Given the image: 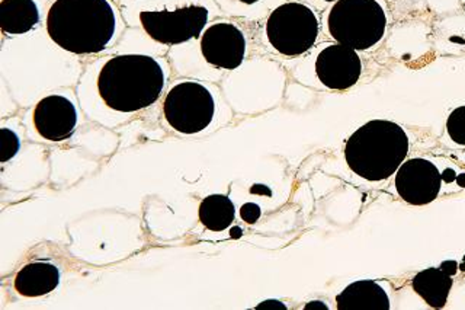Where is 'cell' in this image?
<instances>
[{
    "label": "cell",
    "mask_w": 465,
    "mask_h": 310,
    "mask_svg": "<svg viewBox=\"0 0 465 310\" xmlns=\"http://www.w3.org/2000/svg\"><path fill=\"white\" fill-rule=\"evenodd\" d=\"M40 23V11L34 0H2L0 28L7 35H22Z\"/></svg>",
    "instance_id": "cell-14"
},
{
    "label": "cell",
    "mask_w": 465,
    "mask_h": 310,
    "mask_svg": "<svg viewBox=\"0 0 465 310\" xmlns=\"http://www.w3.org/2000/svg\"><path fill=\"white\" fill-rule=\"evenodd\" d=\"M19 143L18 135H15L9 128L0 130V162L11 161L15 155L18 154Z\"/></svg>",
    "instance_id": "cell-18"
},
{
    "label": "cell",
    "mask_w": 465,
    "mask_h": 310,
    "mask_svg": "<svg viewBox=\"0 0 465 310\" xmlns=\"http://www.w3.org/2000/svg\"><path fill=\"white\" fill-rule=\"evenodd\" d=\"M240 2H242V4L253 5L259 2V0H240Z\"/></svg>",
    "instance_id": "cell-23"
},
{
    "label": "cell",
    "mask_w": 465,
    "mask_h": 310,
    "mask_svg": "<svg viewBox=\"0 0 465 310\" xmlns=\"http://www.w3.org/2000/svg\"><path fill=\"white\" fill-rule=\"evenodd\" d=\"M36 133L48 142H63L76 130L77 111L69 98L50 95L36 104L33 113Z\"/></svg>",
    "instance_id": "cell-11"
},
{
    "label": "cell",
    "mask_w": 465,
    "mask_h": 310,
    "mask_svg": "<svg viewBox=\"0 0 465 310\" xmlns=\"http://www.w3.org/2000/svg\"><path fill=\"white\" fill-rule=\"evenodd\" d=\"M201 53L211 66L225 70L237 69L246 55V38L232 24H214L201 37Z\"/></svg>",
    "instance_id": "cell-9"
},
{
    "label": "cell",
    "mask_w": 465,
    "mask_h": 310,
    "mask_svg": "<svg viewBox=\"0 0 465 310\" xmlns=\"http://www.w3.org/2000/svg\"><path fill=\"white\" fill-rule=\"evenodd\" d=\"M440 268H442L445 273L450 274V275H454V274L457 273L458 264L455 263V261H447V263H443L442 265H440Z\"/></svg>",
    "instance_id": "cell-21"
},
{
    "label": "cell",
    "mask_w": 465,
    "mask_h": 310,
    "mask_svg": "<svg viewBox=\"0 0 465 310\" xmlns=\"http://www.w3.org/2000/svg\"><path fill=\"white\" fill-rule=\"evenodd\" d=\"M163 114L174 132L195 135L205 130L214 118V96L203 84L179 82L167 92Z\"/></svg>",
    "instance_id": "cell-6"
},
{
    "label": "cell",
    "mask_w": 465,
    "mask_h": 310,
    "mask_svg": "<svg viewBox=\"0 0 465 310\" xmlns=\"http://www.w3.org/2000/svg\"><path fill=\"white\" fill-rule=\"evenodd\" d=\"M447 132L450 140L460 146H465V105L458 106L447 120Z\"/></svg>",
    "instance_id": "cell-17"
},
{
    "label": "cell",
    "mask_w": 465,
    "mask_h": 310,
    "mask_svg": "<svg viewBox=\"0 0 465 310\" xmlns=\"http://www.w3.org/2000/svg\"><path fill=\"white\" fill-rule=\"evenodd\" d=\"M387 16L377 0H338L327 16V28L339 45L368 50L384 37Z\"/></svg>",
    "instance_id": "cell-4"
},
{
    "label": "cell",
    "mask_w": 465,
    "mask_h": 310,
    "mask_svg": "<svg viewBox=\"0 0 465 310\" xmlns=\"http://www.w3.org/2000/svg\"><path fill=\"white\" fill-rule=\"evenodd\" d=\"M442 185V175L430 161L413 157L397 169L396 190L411 205H426L436 200Z\"/></svg>",
    "instance_id": "cell-8"
},
{
    "label": "cell",
    "mask_w": 465,
    "mask_h": 310,
    "mask_svg": "<svg viewBox=\"0 0 465 310\" xmlns=\"http://www.w3.org/2000/svg\"><path fill=\"white\" fill-rule=\"evenodd\" d=\"M60 283L57 266L35 261L22 266L15 277V288L24 297H40L54 292Z\"/></svg>",
    "instance_id": "cell-12"
},
{
    "label": "cell",
    "mask_w": 465,
    "mask_h": 310,
    "mask_svg": "<svg viewBox=\"0 0 465 310\" xmlns=\"http://www.w3.org/2000/svg\"><path fill=\"white\" fill-rule=\"evenodd\" d=\"M140 23L145 34L160 45H182L201 35L208 23V9L186 5L172 11H143Z\"/></svg>",
    "instance_id": "cell-7"
},
{
    "label": "cell",
    "mask_w": 465,
    "mask_h": 310,
    "mask_svg": "<svg viewBox=\"0 0 465 310\" xmlns=\"http://www.w3.org/2000/svg\"><path fill=\"white\" fill-rule=\"evenodd\" d=\"M324 2H333V0H324ZM338 2V0H336Z\"/></svg>",
    "instance_id": "cell-25"
},
{
    "label": "cell",
    "mask_w": 465,
    "mask_h": 310,
    "mask_svg": "<svg viewBox=\"0 0 465 310\" xmlns=\"http://www.w3.org/2000/svg\"><path fill=\"white\" fill-rule=\"evenodd\" d=\"M409 154V137L401 125L387 120L368 121L345 146L351 171L367 181H384L396 174Z\"/></svg>",
    "instance_id": "cell-3"
},
{
    "label": "cell",
    "mask_w": 465,
    "mask_h": 310,
    "mask_svg": "<svg viewBox=\"0 0 465 310\" xmlns=\"http://www.w3.org/2000/svg\"><path fill=\"white\" fill-rule=\"evenodd\" d=\"M163 67L150 55H115L104 65L98 76L102 101L118 113H137L156 103L163 92Z\"/></svg>",
    "instance_id": "cell-2"
},
{
    "label": "cell",
    "mask_w": 465,
    "mask_h": 310,
    "mask_svg": "<svg viewBox=\"0 0 465 310\" xmlns=\"http://www.w3.org/2000/svg\"><path fill=\"white\" fill-rule=\"evenodd\" d=\"M198 215H200V222L208 230L223 232L232 226V223L234 222L236 208L229 197L222 194H214L201 201Z\"/></svg>",
    "instance_id": "cell-16"
},
{
    "label": "cell",
    "mask_w": 465,
    "mask_h": 310,
    "mask_svg": "<svg viewBox=\"0 0 465 310\" xmlns=\"http://www.w3.org/2000/svg\"><path fill=\"white\" fill-rule=\"evenodd\" d=\"M461 270H465V256H464V263H462Z\"/></svg>",
    "instance_id": "cell-24"
},
{
    "label": "cell",
    "mask_w": 465,
    "mask_h": 310,
    "mask_svg": "<svg viewBox=\"0 0 465 310\" xmlns=\"http://www.w3.org/2000/svg\"><path fill=\"white\" fill-rule=\"evenodd\" d=\"M317 307H322V309H329V307H327L323 302H310L309 305H305L304 309H317Z\"/></svg>",
    "instance_id": "cell-22"
},
{
    "label": "cell",
    "mask_w": 465,
    "mask_h": 310,
    "mask_svg": "<svg viewBox=\"0 0 465 310\" xmlns=\"http://www.w3.org/2000/svg\"><path fill=\"white\" fill-rule=\"evenodd\" d=\"M339 310H390L384 288L372 280L355 281L336 297Z\"/></svg>",
    "instance_id": "cell-13"
},
{
    "label": "cell",
    "mask_w": 465,
    "mask_h": 310,
    "mask_svg": "<svg viewBox=\"0 0 465 310\" xmlns=\"http://www.w3.org/2000/svg\"><path fill=\"white\" fill-rule=\"evenodd\" d=\"M261 213V207L258 205H254V203H246L243 207L240 208L242 219L249 223V225L258 222Z\"/></svg>",
    "instance_id": "cell-19"
},
{
    "label": "cell",
    "mask_w": 465,
    "mask_h": 310,
    "mask_svg": "<svg viewBox=\"0 0 465 310\" xmlns=\"http://www.w3.org/2000/svg\"><path fill=\"white\" fill-rule=\"evenodd\" d=\"M452 283V277L442 268H426L414 275L411 287L429 306L442 309L447 305Z\"/></svg>",
    "instance_id": "cell-15"
},
{
    "label": "cell",
    "mask_w": 465,
    "mask_h": 310,
    "mask_svg": "<svg viewBox=\"0 0 465 310\" xmlns=\"http://www.w3.org/2000/svg\"><path fill=\"white\" fill-rule=\"evenodd\" d=\"M115 9L109 0H55L47 14V33L73 55H96L115 35Z\"/></svg>",
    "instance_id": "cell-1"
},
{
    "label": "cell",
    "mask_w": 465,
    "mask_h": 310,
    "mask_svg": "<svg viewBox=\"0 0 465 310\" xmlns=\"http://www.w3.org/2000/svg\"><path fill=\"white\" fill-rule=\"evenodd\" d=\"M362 63L353 48L333 45L317 55L316 74L326 88L345 91L360 81Z\"/></svg>",
    "instance_id": "cell-10"
},
{
    "label": "cell",
    "mask_w": 465,
    "mask_h": 310,
    "mask_svg": "<svg viewBox=\"0 0 465 310\" xmlns=\"http://www.w3.org/2000/svg\"><path fill=\"white\" fill-rule=\"evenodd\" d=\"M256 309H287V306H285L282 302H278V300H265V302H262L261 305H258Z\"/></svg>",
    "instance_id": "cell-20"
},
{
    "label": "cell",
    "mask_w": 465,
    "mask_h": 310,
    "mask_svg": "<svg viewBox=\"0 0 465 310\" xmlns=\"http://www.w3.org/2000/svg\"><path fill=\"white\" fill-rule=\"evenodd\" d=\"M266 37L276 52L295 57L309 52L319 37V19L307 5H281L266 21Z\"/></svg>",
    "instance_id": "cell-5"
}]
</instances>
